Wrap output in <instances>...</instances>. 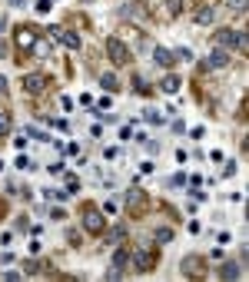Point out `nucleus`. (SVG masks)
Wrapping results in <instances>:
<instances>
[{"instance_id":"1","label":"nucleus","mask_w":249,"mask_h":282,"mask_svg":"<svg viewBox=\"0 0 249 282\" xmlns=\"http://www.w3.org/2000/svg\"><path fill=\"white\" fill-rule=\"evenodd\" d=\"M50 37H53V40H60V44L67 47V50H80V33L63 30L60 24H53V27H50Z\"/></svg>"},{"instance_id":"2","label":"nucleus","mask_w":249,"mask_h":282,"mask_svg":"<svg viewBox=\"0 0 249 282\" xmlns=\"http://www.w3.org/2000/svg\"><path fill=\"white\" fill-rule=\"evenodd\" d=\"M106 53H110V60L120 63V67H123V63H130V50H126V44H123L120 37H110V40H106Z\"/></svg>"},{"instance_id":"3","label":"nucleus","mask_w":249,"mask_h":282,"mask_svg":"<svg viewBox=\"0 0 249 282\" xmlns=\"http://www.w3.org/2000/svg\"><path fill=\"white\" fill-rule=\"evenodd\" d=\"M223 67H229V50H213L203 60V70H223Z\"/></svg>"},{"instance_id":"4","label":"nucleus","mask_w":249,"mask_h":282,"mask_svg":"<svg viewBox=\"0 0 249 282\" xmlns=\"http://www.w3.org/2000/svg\"><path fill=\"white\" fill-rule=\"evenodd\" d=\"M130 263H133V269L140 272V276H146L149 269H153V256H149L146 249H140V252H133L130 256Z\"/></svg>"},{"instance_id":"5","label":"nucleus","mask_w":249,"mask_h":282,"mask_svg":"<svg viewBox=\"0 0 249 282\" xmlns=\"http://www.w3.org/2000/svg\"><path fill=\"white\" fill-rule=\"evenodd\" d=\"M203 259H199V256H186V259H183V276H189V279H199V276H203Z\"/></svg>"},{"instance_id":"6","label":"nucleus","mask_w":249,"mask_h":282,"mask_svg":"<svg viewBox=\"0 0 249 282\" xmlns=\"http://www.w3.org/2000/svg\"><path fill=\"white\" fill-rule=\"evenodd\" d=\"M33 47H37V33L30 27H20L17 30V50H33Z\"/></svg>"},{"instance_id":"7","label":"nucleus","mask_w":249,"mask_h":282,"mask_svg":"<svg viewBox=\"0 0 249 282\" xmlns=\"http://www.w3.org/2000/svg\"><path fill=\"white\" fill-rule=\"evenodd\" d=\"M143 203H146V196H143V189H140V186H130V189L123 193V206H130V209H140Z\"/></svg>"},{"instance_id":"8","label":"nucleus","mask_w":249,"mask_h":282,"mask_svg":"<svg viewBox=\"0 0 249 282\" xmlns=\"http://www.w3.org/2000/svg\"><path fill=\"white\" fill-rule=\"evenodd\" d=\"M83 229L87 232H103V216H100L97 209H87V213H83Z\"/></svg>"},{"instance_id":"9","label":"nucleus","mask_w":249,"mask_h":282,"mask_svg":"<svg viewBox=\"0 0 249 282\" xmlns=\"http://www.w3.org/2000/svg\"><path fill=\"white\" fill-rule=\"evenodd\" d=\"M213 40H216V50H233V44H236V30H233V27L229 30H216Z\"/></svg>"},{"instance_id":"10","label":"nucleus","mask_w":249,"mask_h":282,"mask_svg":"<svg viewBox=\"0 0 249 282\" xmlns=\"http://www.w3.org/2000/svg\"><path fill=\"white\" fill-rule=\"evenodd\" d=\"M24 90H27V93H44V90H47V76L30 73V76L24 80Z\"/></svg>"},{"instance_id":"11","label":"nucleus","mask_w":249,"mask_h":282,"mask_svg":"<svg viewBox=\"0 0 249 282\" xmlns=\"http://www.w3.org/2000/svg\"><path fill=\"white\" fill-rule=\"evenodd\" d=\"M153 60L160 63V67H173V63H176V53H169L166 47H156V50H153Z\"/></svg>"},{"instance_id":"12","label":"nucleus","mask_w":249,"mask_h":282,"mask_svg":"<svg viewBox=\"0 0 249 282\" xmlns=\"http://www.w3.org/2000/svg\"><path fill=\"white\" fill-rule=\"evenodd\" d=\"M216 276H219V279H239V266H236V263H223Z\"/></svg>"},{"instance_id":"13","label":"nucleus","mask_w":249,"mask_h":282,"mask_svg":"<svg viewBox=\"0 0 249 282\" xmlns=\"http://www.w3.org/2000/svg\"><path fill=\"white\" fill-rule=\"evenodd\" d=\"M100 87H103L106 93H117V90H120V80H117L113 73H103V76H100Z\"/></svg>"},{"instance_id":"14","label":"nucleus","mask_w":249,"mask_h":282,"mask_svg":"<svg viewBox=\"0 0 249 282\" xmlns=\"http://www.w3.org/2000/svg\"><path fill=\"white\" fill-rule=\"evenodd\" d=\"M123 239H126V229H123V226H113V229L106 232V243H110V246H120Z\"/></svg>"},{"instance_id":"15","label":"nucleus","mask_w":249,"mask_h":282,"mask_svg":"<svg viewBox=\"0 0 249 282\" xmlns=\"http://www.w3.org/2000/svg\"><path fill=\"white\" fill-rule=\"evenodd\" d=\"M160 90H163V93H176V90H180V76H173V73H169V76H163Z\"/></svg>"},{"instance_id":"16","label":"nucleus","mask_w":249,"mask_h":282,"mask_svg":"<svg viewBox=\"0 0 249 282\" xmlns=\"http://www.w3.org/2000/svg\"><path fill=\"white\" fill-rule=\"evenodd\" d=\"M113 266H117V269H126V266H130V252L117 249V252H113Z\"/></svg>"},{"instance_id":"17","label":"nucleus","mask_w":249,"mask_h":282,"mask_svg":"<svg viewBox=\"0 0 249 282\" xmlns=\"http://www.w3.org/2000/svg\"><path fill=\"white\" fill-rule=\"evenodd\" d=\"M236 53H246L249 50V40H246V30H236V44H233Z\"/></svg>"},{"instance_id":"18","label":"nucleus","mask_w":249,"mask_h":282,"mask_svg":"<svg viewBox=\"0 0 249 282\" xmlns=\"http://www.w3.org/2000/svg\"><path fill=\"white\" fill-rule=\"evenodd\" d=\"M196 24L203 27V24H213V7H199L196 10Z\"/></svg>"},{"instance_id":"19","label":"nucleus","mask_w":249,"mask_h":282,"mask_svg":"<svg viewBox=\"0 0 249 282\" xmlns=\"http://www.w3.org/2000/svg\"><path fill=\"white\" fill-rule=\"evenodd\" d=\"M10 126H13L10 113H7V110H0V136H7V133H10Z\"/></svg>"},{"instance_id":"20","label":"nucleus","mask_w":249,"mask_h":282,"mask_svg":"<svg viewBox=\"0 0 249 282\" xmlns=\"http://www.w3.org/2000/svg\"><path fill=\"white\" fill-rule=\"evenodd\" d=\"M156 239H160V243H169V239H173V229H169V226H160V229H156Z\"/></svg>"},{"instance_id":"21","label":"nucleus","mask_w":249,"mask_h":282,"mask_svg":"<svg viewBox=\"0 0 249 282\" xmlns=\"http://www.w3.org/2000/svg\"><path fill=\"white\" fill-rule=\"evenodd\" d=\"M76 189H80V179H76V176H67V193H76Z\"/></svg>"},{"instance_id":"22","label":"nucleus","mask_w":249,"mask_h":282,"mask_svg":"<svg viewBox=\"0 0 249 282\" xmlns=\"http://www.w3.org/2000/svg\"><path fill=\"white\" fill-rule=\"evenodd\" d=\"M133 90H137V93H146V83H143V76H133Z\"/></svg>"},{"instance_id":"23","label":"nucleus","mask_w":249,"mask_h":282,"mask_svg":"<svg viewBox=\"0 0 249 282\" xmlns=\"http://www.w3.org/2000/svg\"><path fill=\"white\" fill-rule=\"evenodd\" d=\"M106 279H110V282H117V279H123V269H117V266H113V269H110V272H106Z\"/></svg>"},{"instance_id":"24","label":"nucleus","mask_w":249,"mask_h":282,"mask_svg":"<svg viewBox=\"0 0 249 282\" xmlns=\"http://www.w3.org/2000/svg\"><path fill=\"white\" fill-rule=\"evenodd\" d=\"M226 4H229V7H233V10H239V13H243V10H246V0H226Z\"/></svg>"},{"instance_id":"25","label":"nucleus","mask_w":249,"mask_h":282,"mask_svg":"<svg viewBox=\"0 0 249 282\" xmlns=\"http://www.w3.org/2000/svg\"><path fill=\"white\" fill-rule=\"evenodd\" d=\"M183 183H186V173H176L173 179H169V186H183Z\"/></svg>"},{"instance_id":"26","label":"nucleus","mask_w":249,"mask_h":282,"mask_svg":"<svg viewBox=\"0 0 249 282\" xmlns=\"http://www.w3.org/2000/svg\"><path fill=\"white\" fill-rule=\"evenodd\" d=\"M27 133H30V136H33V139H47V133H40V130H37V126H27Z\"/></svg>"},{"instance_id":"27","label":"nucleus","mask_w":249,"mask_h":282,"mask_svg":"<svg viewBox=\"0 0 249 282\" xmlns=\"http://www.w3.org/2000/svg\"><path fill=\"white\" fill-rule=\"evenodd\" d=\"M63 153H67V156H76V153H80V146H76V143H67V146H63Z\"/></svg>"},{"instance_id":"28","label":"nucleus","mask_w":249,"mask_h":282,"mask_svg":"<svg viewBox=\"0 0 249 282\" xmlns=\"http://www.w3.org/2000/svg\"><path fill=\"white\" fill-rule=\"evenodd\" d=\"M166 13H180V0H169V4H166Z\"/></svg>"},{"instance_id":"29","label":"nucleus","mask_w":249,"mask_h":282,"mask_svg":"<svg viewBox=\"0 0 249 282\" xmlns=\"http://www.w3.org/2000/svg\"><path fill=\"white\" fill-rule=\"evenodd\" d=\"M173 133H186V123H183V119H173Z\"/></svg>"},{"instance_id":"30","label":"nucleus","mask_w":249,"mask_h":282,"mask_svg":"<svg viewBox=\"0 0 249 282\" xmlns=\"http://www.w3.org/2000/svg\"><path fill=\"white\" fill-rule=\"evenodd\" d=\"M37 10H40V13H47V10H50V0H37Z\"/></svg>"},{"instance_id":"31","label":"nucleus","mask_w":249,"mask_h":282,"mask_svg":"<svg viewBox=\"0 0 249 282\" xmlns=\"http://www.w3.org/2000/svg\"><path fill=\"white\" fill-rule=\"evenodd\" d=\"M4 90H7V76H0V93H4Z\"/></svg>"},{"instance_id":"32","label":"nucleus","mask_w":249,"mask_h":282,"mask_svg":"<svg viewBox=\"0 0 249 282\" xmlns=\"http://www.w3.org/2000/svg\"><path fill=\"white\" fill-rule=\"evenodd\" d=\"M4 30H7V20H4V17H0V33H4Z\"/></svg>"},{"instance_id":"33","label":"nucleus","mask_w":249,"mask_h":282,"mask_svg":"<svg viewBox=\"0 0 249 282\" xmlns=\"http://www.w3.org/2000/svg\"><path fill=\"white\" fill-rule=\"evenodd\" d=\"M20 4H24V0H10V7H20Z\"/></svg>"},{"instance_id":"34","label":"nucleus","mask_w":249,"mask_h":282,"mask_svg":"<svg viewBox=\"0 0 249 282\" xmlns=\"http://www.w3.org/2000/svg\"><path fill=\"white\" fill-rule=\"evenodd\" d=\"M0 56H7V50H4V47H0Z\"/></svg>"}]
</instances>
